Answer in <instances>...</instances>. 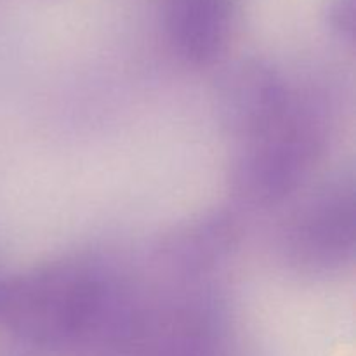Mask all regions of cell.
<instances>
[{
  "label": "cell",
  "mask_w": 356,
  "mask_h": 356,
  "mask_svg": "<svg viewBox=\"0 0 356 356\" xmlns=\"http://www.w3.org/2000/svg\"><path fill=\"white\" fill-rule=\"evenodd\" d=\"M132 323L113 275L96 257L63 256L6 273L0 284V327L40 353H118Z\"/></svg>",
  "instance_id": "1"
},
{
  "label": "cell",
  "mask_w": 356,
  "mask_h": 356,
  "mask_svg": "<svg viewBox=\"0 0 356 356\" xmlns=\"http://www.w3.org/2000/svg\"><path fill=\"white\" fill-rule=\"evenodd\" d=\"M337 124L336 92L322 80L298 79L284 113L263 132L233 146L228 188L238 207H280L305 191Z\"/></svg>",
  "instance_id": "2"
},
{
  "label": "cell",
  "mask_w": 356,
  "mask_h": 356,
  "mask_svg": "<svg viewBox=\"0 0 356 356\" xmlns=\"http://www.w3.org/2000/svg\"><path fill=\"white\" fill-rule=\"evenodd\" d=\"M287 211L273 242L278 266L306 282H327L353 266L356 193L351 174L316 184Z\"/></svg>",
  "instance_id": "3"
},
{
  "label": "cell",
  "mask_w": 356,
  "mask_h": 356,
  "mask_svg": "<svg viewBox=\"0 0 356 356\" xmlns=\"http://www.w3.org/2000/svg\"><path fill=\"white\" fill-rule=\"evenodd\" d=\"M298 79L277 63L249 58L229 66L214 90V113L233 145L259 134L285 111Z\"/></svg>",
  "instance_id": "4"
},
{
  "label": "cell",
  "mask_w": 356,
  "mask_h": 356,
  "mask_svg": "<svg viewBox=\"0 0 356 356\" xmlns=\"http://www.w3.org/2000/svg\"><path fill=\"white\" fill-rule=\"evenodd\" d=\"M240 235L236 212L216 209L165 233L156 247V259L170 277L190 287L209 284L238 249Z\"/></svg>",
  "instance_id": "5"
},
{
  "label": "cell",
  "mask_w": 356,
  "mask_h": 356,
  "mask_svg": "<svg viewBox=\"0 0 356 356\" xmlns=\"http://www.w3.org/2000/svg\"><path fill=\"white\" fill-rule=\"evenodd\" d=\"M236 24V0H165L163 28L174 54L191 66L218 61Z\"/></svg>",
  "instance_id": "6"
},
{
  "label": "cell",
  "mask_w": 356,
  "mask_h": 356,
  "mask_svg": "<svg viewBox=\"0 0 356 356\" xmlns=\"http://www.w3.org/2000/svg\"><path fill=\"white\" fill-rule=\"evenodd\" d=\"M355 6L356 0H327L323 21L327 30L344 44H353L355 38Z\"/></svg>",
  "instance_id": "7"
},
{
  "label": "cell",
  "mask_w": 356,
  "mask_h": 356,
  "mask_svg": "<svg viewBox=\"0 0 356 356\" xmlns=\"http://www.w3.org/2000/svg\"><path fill=\"white\" fill-rule=\"evenodd\" d=\"M148 356H205L197 353V351L184 350V348H174V346H163L155 348V350L148 351Z\"/></svg>",
  "instance_id": "8"
},
{
  "label": "cell",
  "mask_w": 356,
  "mask_h": 356,
  "mask_svg": "<svg viewBox=\"0 0 356 356\" xmlns=\"http://www.w3.org/2000/svg\"><path fill=\"white\" fill-rule=\"evenodd\" d=\"M3 275H6V273H3V271L0 270V284H2V278H3Z\"/></svg>",
  "instance_id": "9"
}]
</instances>
